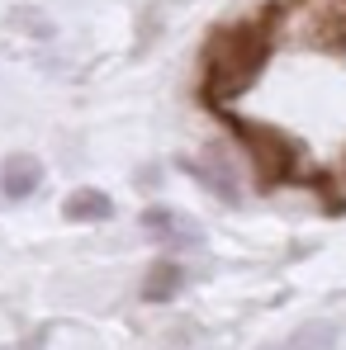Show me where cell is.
Returning a JSON list of instances; mask_svg holds the SVG:
<instances>
[{"label":"cell","mask_w":346,"mask_h":350,"mask_svg":"<svg viewBox=\"0 0 346 350\" xmlns=\"http://www.w3.org/2000/svg\"><path fill=\"white\" fill-rule=\"evenodd\" d=\"M275 53V24H271V10L261 19H247V24H228L209 38V53H204V105L209 109H223L237 95L251 90V81L266 71V62Z\"/></svg>","instance_id":"1"},{"label":"cell","mask_w":346,"mask_h":350,"mask_svg":"<svg viewBox=\"0 0 346 350\" xmlns=\"http://www.w3.org/2000/svg\"><path fill=\"white\" fill-rule=\"evenodd\" d=\"M180 171L195 175V180H199V185H204L209 194H219L223 204H237V199H242L237 171H232V161L223 157V152H219V147H209V152H204L199 161H195V157H185V161H180Z\"/></svg>","instance_id":"2"},{"label":"cell","mask_w":346,"mask_h":350,"mask_svg":"<svg viewBox=\"0 0 346 350\" xmlns=\"http://www.w3.org/2000/svg\"><path fill=\"white\" fill-rule=\"evenodd\" d=\"M143 228L152 237H162V241H171V246H199V228L185 213H175V208H147Z\"/></svg>","instance_id":"3"},{"label":"cell","mask_w":346,"mask_h":350,"mask_svg":"<svg viewBox=\"0 0 346 350\" xmlns=\"http://www.w3.org/2000/svg\"><path fill=\"white\" fill-rule=\"evenodd\" d=\"M43 185V166H38V157H10L5 166H0V189H5V199H29L34 189Z\"/></svg>","instance_id":"4"},{"label":"cell","mask_w":346,"mask_h":350,"mask_svg":"<svg viewBox=\"0 0 346 350\" xmlns=\"http://www.w3.org/2000/svg\"><path fill=\"white\" fill-rule=\"evenodd\" d=\"M62 213H66V223H110L114 218V199L105 189H76V194H66Z\"/></svg>","instance_id":"5"},{"label":"cell","mask_w":346,"mask_h":350,"mask_svg":"<svg viewBox=\"0 0 346 350\" xmlns=\"http://www.w3.org/2000/svg\"><path fill=\"white\" fill-rule=\"evenodd\" d=\"M180 289H185V265H180V260H157V265H147V275H143V298H147V303H171Z\"/></svg>","instance_id":"6"},{"label":"cell","mask_w":346,"mask_h":350,"mask_svg":"<svg viewBox=\"0 0 346 350\" xmlns=\"http://www.w3.org/2000/svg\"><path fill=\"white\" fill-rule=\"evenodd\" d=\"M275 350H337V322L332 317H313V322L294 327Z\"/></svg>","instance_id":"7"}]
</instances>
